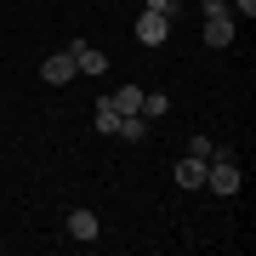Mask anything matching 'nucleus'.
<instances>
[{
    "label": "nucleus",
    "mask_w": 256,
    "mask_h": 256,
    "mask_svg": "<svg viewBox=\"0 0 256 256\" xmlns=\"http://www.w3.org/2000/svg\"><path fill=\"white\" fill-rule=\"evenodd\" d=\"M239 182H245V176H239V160L228 154V148H216V154L205 160V194H216V200H234Z\"/></svg>",
    "instance_id": "1"
},
{
    "label": "nucleus",
    "mask_w": 256,
    "mask_h": 256,
    "mask_svg": "<svg viewBox=\"0 0 256 256\" xmlns=\"http://www.w3.org/2000/svg\"><path fill=\"white\" fill-rule=\"evenodd\" d=\"M165 40H171V18H165V12H148L142 6V18H137V46H165Z\"/></svg>",
    "instance_id": "2"
},
{
    "label": "nucleus",
    "mask_w": 256,
    "mask_h": 256,
    "mask_svg": "<svg viewBox=\"0 0 256 256\" xmlns=\"http://www.w3.org/2000/svg\"><path fill=\"white\" fill-rule=\"evenodd\" d=\"M97 234H102V222H97V210H86V205H74V210H68V239H74V245H97Z\"/></svg>",
    "instance_id": "3"
},
{
    "label": "nucleus",
    "mask_w": 256,
    "mask_h": 256,
    "mask_svg": "<svg viewBox=\"0 0 256 256\" xmlns=\"http://www.w3.org/2000/svg\"><path fill=\"white\" fill-rule=\"evenodd\" d=\"M205 46L210 52H228L234 46V12H210L205 18Z\"/></svg>",
    "instance_id": "4"
},
{
    "label": "nucleus",
    "mask_w": 256,
    "mask_h": 256,
    "mask_svg": "<svg viewBox=\"0 0 256 256\" xmlns=\"http://www.w3.org/2000/svg\"><path fill=\"white\" fill-rule=\"evenodd\" d=\"M171 176H176V188L200 194V188H205V160H200V154H182V160L171 165Z\"/></svg>",
    "instance_id": "5"
},
{
    "label": "nucleus",
    "mask_w": 256,
    "mask_h": 256,
    "mask_svg": "<svg viewBox=\"0 0 256 256\" xmlns=\"http://www.w3.org/2000/svg\"><path fill=\"white\" fill-rule=\"evenodd\" d=\"M68 57H74V68H80V74H102V68H108V57H102L92 40H68Z\"/></svg>",
    "instance_id": "6"
},
{
    "label": "nucleus",
    "mask_w": 256,
    "mask_h": 256,
    "mask_svg": "<svg viewBox=\"0 0 256 256\" xmlns=\"http://www.w3.org/2000/svg\"><path fill=\"white\" fill-rule=\"evenodd\" d=\"M74 74H80V68H74L68 52H57V57H46V63H40V80H46V86H68Z\"/></svg>",
    "instance_id": "7"
},
{
    "label": "nucleus",
    "mask_w": 256,
    "mask_h": 256,
    "mask_svg": "<svg viewBox=\"0 0 256 256\" xmlns=\"http://www.w3.org/2000/svg\"><path fill=\"white\" fill-rule=\"evenodd\" d=\"M108 102H114V114H142V86H120Z\"/></svg>",
    "instance_id": "8"
},
{
    "label": "nucleus",
    "mask_w": 256,
    "mask_h": 256,
    "mask_svg": "<svg viewBox=\"0 0 256 256\" xmlns=\"http://www.w3.org/2000/svg\"><path fill=\"white\" fill-rule=\"evenodd\" d=\"M114 137H126V142H142V137H148V120H142V114H120V131H114Z\"/></svg>",
    "instance_id": "9"
},
{
    "label": "nucleus",
    "mask_w": 256,
    "mask_h": 256,
    "mask_svg": "<svg viewBox=\"0 0 256 256\" xmlns=\"http://www.w3.org/2000/svg\"><path fill=\"white\" fill-rule=\"evenodd\" d=\"M165 114H171V97H165V92L148 97V92H142V120H165Z\"/></svg>",
    "instance_id": "10"
},
{
    "label": "nucleus",
    "mask_w": 256,
    "mask_h": 256,
    "mask_svg": "<svg viewBox=\"0 0 256 256\" xmlns=\"http://www.w3.org/2000/svg\"><path fill=\"white\" fill-rule=\"evenodd\" d=\"M97 131H102V137H114V131H120V114H114V102H108V97L97 102Z\"/></svg>",
    "instance_id": "11"
},
{
    "label": "nucleus",
    "mask_w": 256,
    "mask_h": 256,
    "mask_svg": "<svg viewBox=\"0 0 256 256\" xmlns=\"http://www.w3.org/2000/svg\"><path fill=\"white\" fill-rule=\"evenodd\" d=\"M188 154H200V160H210V154H216V142H210V137H194V142H188Z\"/></svg>",
    "instance_id": "12"
},
{
    "label": "nucleus",
    "mask_w": 256,
    "mask_h": 256,
    "mask_svg": "<svg viewBox=\"0 0 256 256\" xmlns=\"http://www.w3.org/2000/svg\"><path fill=\"white\" fill-rule=\"evenodd\" d=\"M148 12H165V18H176V0H142Z\"/></svg>",
    "instance_id": "13"
},
{
    "label": "nucleus",
    "mask_w": 256,
    "mask_h": 256,
    "mask_svg": "<svg viewBox=\"0 0 256 256\" xmlns=\"http://www.w3.org/2000/svg\"><path fill=\"white\" fill-rule=\"evenodd\" d=\"M228 12H239V18H256V0H234Z\"/></svg>",
    "instance_id": "14"
}]
</instances>
